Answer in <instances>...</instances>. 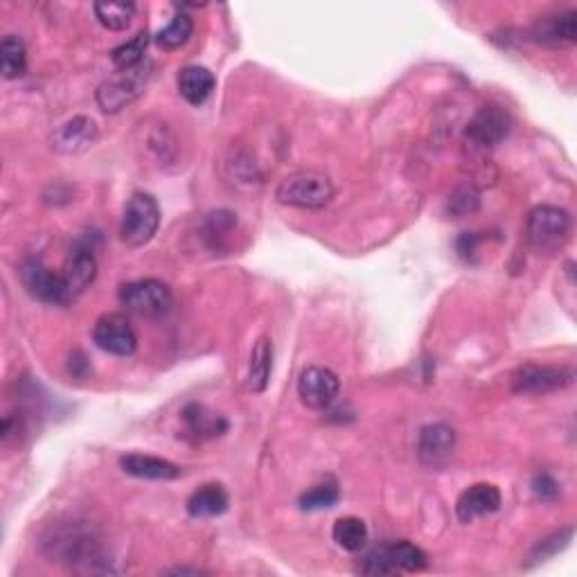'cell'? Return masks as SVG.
I'll use <instances>...</instances> for the list:
<instances>
[{"mask_svg":"<svg viewBox=\"0 0 577 577\" xmlns=\"http://www.w3.org/2000/svg\"><path fill=\"white\" fill-rule=\"evenodd\" d=\"M275 199L284 206L303 208V210H321L330 206L334 199V185L330 176L314 170H303L296 174H289L278 190H275Z\"/></svg>","mask_w":577,"mask_h":577,"instance_id":"cell-1","label":"cell"},{"mask_svg":"<svg viewBox=\"0 0 577 577\" xmlns=\"http://www.w3.org/2000/svg\"><path fill=\"white\" fill-rule=\"evenodd\" d=\"M154 64L152 61H142L140 66L129 70H118V75L111 77L109 82H104L97 88V106L104 113H118L127 109L138 97L145 93V88L152 79Z\"/></svg>","mask_w":577,"mask_h":577,"instance_id":"cell-2","label":"cell"},{"mask_svg":"<svg viewBox=\"0 0 577 577\" xmlns=\"http://www.w3.org/2000/svg\"><path fill=\"white\" fill-rule=\"evenodd\" d=\"M571 235V215L557 206H537L526 221L528 244L539 253H555Z\"/></svg>","mask_w":577,"mask_h":577,"instance_id":"cell-3","label":"cell"},{"mask_svg":"<svg viewBox=\"0 0 577 577\" xmlns=\"http://www.w3.org/2000/svg\"><path fill=\"white\" fill-rule=\"evenodd\" d=\"M158 226H161V208H158V201L152 194L145 192L133 194L122 215V242L131 248L145 246L152 242L154 235L158 233Z\"/></svg>","mask_w":577,"mask_h":577,"instance_id":"cell-4","label":"cell"},{"mask_svg":"<svg viewBox=\"0 0 577 577\" xmlns=\"http://www.w3.org/2000/svg\"><path fill=\"white\" fill-rule=\"evenodd\" d=\"M120 305L140 318H161L172 309V289L165 282L147 278L120 287Z\"/></svg>","mask_w":577,"mask_h":577,"instance_id":"cell-5","label":"cell"},{"mask_svg":"<svg viewBox=\"0 0 577 577\" xmlns=\"http://www.w3.org/2000/svg\"><path fill=\"white\" fill-rule=\"evenodd\" d=\"M575 370L571 366H539L526 363L512 375V393L519 395H546L571 386Z\"/></svg>","mask_w":577,"mask_h":577,"instance_id":"cell-6","label":"cell"},{"mask_svg":"<svg viewBox=\"0 0 577 577\" xmlns=\"http://www.w3.org/2000/svg\"><path fill=\"white\" fill-rule=\"evenodd\" d=\"M21 282L32 298H37L46 305H68L70 300H73L66 287L64 275L50 271L46 264L41 260H34V257L21 264Z\"/></svg>","mask_w":577,"mask_h":577,"instance_id":"cell-7","label":"cell"},{"mask_svg":"<svg viewBox=\"0 0 577 577\" xmlns=\"http://www.w3.org/2000/svg\"><path fill=\"white\" fill-rule=\"evenodd\" d=\"M510 127V113L496 104H487L483 109H478V113L467 124V145H472L478 152H487V149H494L508 138Z\"/></svg>","mask_w":577,"mask_h":577,"instance_id":"cell-8","label":"cell"},{"mask_svg":"<svg viewBox=\"0 0 577 577\" xmlns=\"http://www.w3.org/2000/svg\"><path fill=\"white\" fill-rule=\"evenodd\" d=\"M93 341L97 348L113 354V357H131L138 348V336L133 332L131 321L118 312L97 318L93 327Z\"/></svg>","mask_w":577,"mask_h":577,"instance_id":"cell-9","label":"cell"},{"mask_svg":"<svg viewBox=\"0 0 577 577\" xmlns=\"http://www.w3.org/2000/svg\"><path fill=\"white\" fill-rule=\"evenodd\" d=\"M341 381L330 368L309 366L300 372L298 379V397L312 411H325L339 397Z\"/></svg>","mask_w":577,"mask_h":577,"instance_id":"cell-10","label":"cell"},{"mask_svg":"<svg viewBox=\"0 0 577 577\" xmlns=\"http://www.w3.org/2000/svg\"><path fill=\"white\" fill-rule=\"evenodd\" d=\"M456 449V431L449 424H426L417 440V456L426 467H445Z\"/></svg>","mask_w":577,"mask_h":577,"instance_id":"cell-11","label":"cell"},{"mask_svg":"<svg viewBox=\"0 0 577 577\" xmlns=\"http://www.w3.org/2000/svg\"><path fill=\"white\" fill-rule=\"evenodd\" d=\"M97 140V124L86 118V115H75V118L59 124L52 133V149L64 156H77L93 147Z\"/></svg>","mask_w":577,"mask_h":577,"instance_id":"cell-12","label":"cell"},{"mask_svg":"<svg viewBox=\"0 0 577 577\" xmlns=\"http://www.w3.org/2000/svg\"><path fill=\"white\" fill-rule=\"evenodd\" d=\"M503 496L501 490L492 483H476L458 496L456 517L460 523H472L485 514H494L501 510Z\"/></svg>","mask_w":577,"mask_h":577,"instance_id":"cell-13","label":"cell"},{"mask_svg":"<svg viewBox=\"0 0 577 577\" xmlns=\"http://www.w3.org/2000/svg\"><path fill=\"white\" fill-rule=\"evenodd\" d=\"M61 275H64V280H66L70 298L75 300L77 296H82L97 278V257L93 253V248L82 246V244L75 246L68 255Z\"/></svg>","mask_w":577,"mask_h":577,"instance_id":"cell-14","label":"cell"},{"mask_svg":"<svg viewBox=\"0 0 577 577\" xmlns=\"http://www.w3.org/2000/svg\"><path fill=\"white\" fill-rule=\"evenodd\" d=\"M532 41L546 43V46H562V43L577 41V12L566 10L544 16L530 30Z\"/></svg>","mask_w":577,"mask_h":577,"instance_id":"cell-15","label":"cell"},{"mask_svg":"<svg viewBox=\"0 0 577 577\" xmlns=\"http://www.w3.org/2000/svg\"><path fill=\"white\" fill-rule=\"evenodd\" d=\"M120 467L124 474L133 478H145V481H176L183 474L179 465L172 460L147 456V454H127L120 458Z\"/></svg>","mask_w":577,"mask_h":577,"instance_id":"cell-16","label":"cell"},{"mask_svg":"<svg viewBox=\"0 0 577 577\" xmlns=\"http://www.w3.org/2000/svg\"><path fill=\"white\" fill-rule=\"evenodd\" d=\"M176 86H179L181 97L192 106H201L215 91L217 79L203 66H185L179 70L176 77Z\"/></svg>","mask_w":577,"mask_h":577,"instance_id":"cell-17","label":"cell"},{"mask_svg":"<svg viewBox=\"0 0 577 577\" xmlns=\"http://www.w3.org/2000/svg\"><path fill=\"white\" fill-rule=\"evenodd\" d=\"M228 492L224 485L219 483H208L199 487L188 499V514L194 519H210V517H221L228 510Z\"/></svg>","mask_w":577,"mask_h":577,"instance_id":"cell-18","label":"cell"},{"mask_svg":"<svg viewBox=\"0 0 577 577\" xmlns=\"http://www.w3.org/2000/svg\"><path fill=\"white\" fill-rule=\"evenodd\" d=\"M273 370V343L269 336H260L251 352V366H248V388L253 393H264L271 381Z\"/></svg>","mask_w":577,"mask_h":577,"instance_id":"cell-19","label":"cell"},{"mask_svg":"<svg viewBox=\"0 0 577 577\" xmlns=\"http://www.w3.org/2000/svg\"><path fill=\"white\" fill-rule=\"evenodd\" d=\"M183 420L188 422L190 431L197 438H215L219 433H224L228 429L226 420L221 415L210 413L206 406L201 404H190L183 411Z\"/></svg>","mask_w":577,"mask_h":577,"instance_id":"cell-20","label":"cell"},{"mask_svg":"<svg viewBox=\"0 0 577 577\" xmlns=\"http://www.w3.org/2000/svg\"><path fill=\"white\" fill-rule=\"evenodd\" d=\"M28 68V50L25 43L16 34H7L0 43V70L5 79H19Z\"/></svg>","mask_w":577,"mask_h":577,"instance_id":"cell-21","label":"cell"},{"mask_svg":"<svg viewBox=\"0 0 577 577\" xmlns=\"http://www.w3.org/2000/svg\"><path fill=\"white\" fill-rule=\"evenodd\" d=\"M332 537L336 546L348 550V553H359L368 544V526L359 517H341L334 523Z\"/></svg>","mask_w":577,"mask_h":577,"instance_id":"cell-22","label":"cell"},{"mask_svg":"<svg viewBox=\"0 0 577 577\" xmlns=\"http://www.w3.org/2000/svg\"><path fill=\"white\" fill-rule=\"evenodd\" d=\"M93 12L106 30L122 32L127 30L133 16H136V3H118V0H104V3H95Z\"/></svg>","mask_w":577,"mask_h":577,"instance_id":"cell-23","label":"cell"},{"mask_svg":"<svg viewBox=\"0 0 577 577\" xmlns=\"http://www.w3.org/2000/svg\"><path fill=\"white\" fill-rule=\"evenodd\" d=\"M388 557L397 571H406V573H417L424 571L426 564H429V557H426L424 550L420 546L411 544V541H395V544H388Z\"/></svg>","mask_w":577,"mask_h":577,"instance_id":"cell-24","label":"cell"},{"mask_svg":"<svg viewBox=\"0 0 577 577\" xmlns=\"http://www.w3.org/2000/svg\"><path fill=\"white\" fill-rule=\"evenodd\" d=\"M192 32H194L192 16L185 14V12H179L170 21V25H167V28H163L161 32L156 34V46L161 48V50H167V52L179 50V48L185 46V43L190 41Z\"/></svg>","mask_w":577,"mask_h":577,"instance_id":"cell-25","label":"cell"},{"mask_svg":"<svg viewBox=\"0 0 577 577\" xmlns=\"http://www.w3.org/2000/svg\"><path fill=\"white\" fill-rule=\"evenodd\" d=\"M147 46H149V32L142 30L136 34V37L129 39L127 43H122V46L111 50L113 66L118 70H129V68L140 66L142 61H147V57H145Z\"/></svg>","mask_w":577,"mask_h":577,"instance_id":"cell-26","label":"cell"},{"mask_svg":"<svg viewBox=\"0 0 577 577\" xmlns=\"http://www.w3.org/2000/svg\"><path fill=\"white\" fill-rule=\"evenodd\" d=\"M341 499V492H339V485L336 481H325V483H318L314 485L312 490H307L303 496H300V510L305 512H318V510H327V508H334L336 503Z\"/></svg>","mask_w":577,"mask_h":577,"instance_id":"cell-27","label":"cell"},{"mask_svg":"<svg viewBox=\"0 0 577 577\" xmlns=\"http://www.w3.org/2000/svg\"><path fill=\"white\" fill-rule=\"evenodd\" d=\"M573 539V528L568 526L564 530H557L553 535H548L544 539H539V544L530 550V566L546 562V559L555 557L559 550H564L568 546V541Z\"/></svg>","mask_w":577,"mask_h":577,"instance_id":"cell-28","label":"cell"},{"mask_svg":"<svg viewBox=\"0 0 577 577\" xmlns=\"http://www.w3.org/2000/svg\"><path fill=\"white\" fill-rule=\"evenodd\" d=\"M478 203H481V199H478V192L474 188H458L447 199V210L451 217H465L478 210Z\"/></svg>","mask_w":577,"mask_h":577,"instance_id":"cell-29","label":"cell"},{"mask_svg":"<svg viewBox=\"0 0 577 577\" xmlns=\"http://www.w3.org/2000/svg\"><path fill=\"white\" fill-rule=\"evenodd\" d=\"M361 573H366V575H393V573H397V568L393 566V562H390L386 546H379L375 550H370V553L363 557Z\"/></svg>","mask_w":577,"mask_h":577,"instance_id":"cell-30","label":"cell"},{"mask_svg":"<svg viewBox=\"0 0 577 577\" xmlns=\"http://www.w3.org/2000/svg\"><path fill=\"white\" fill-rule=\"evenodd\" d=\"M532 494L537 496L539 501H555L559 496V485L557 481L550 474H537L532 478Z\"/></svg>","mask_w":577,"mask_h":577,"instance_id":"cell-31","label":"cell"},{"mask_svg":"<svg viewBox=\"0 0 577 577\" xmlns=\"http://www.w3.org/2000/svg\"><path fill=\"white\" fill-rule=\"evenodd\" d=\"M165 573H172V575H201V571L197 568H172V571H165Z\"/></svg>","mask_w":577,"mask_h":577,"instance_id":"cell-32","label":"cell"}]
</instances>
